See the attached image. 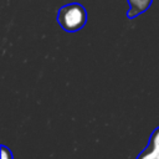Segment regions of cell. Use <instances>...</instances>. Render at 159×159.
<instances>
[{"label": "cell", "instance_id": "cell-2", "mask_svg": "<svg viewBox=\"0 0 159 159\" xmlns=\"http://www.w3.org/2000/svg\"><path fill=\"white\" fill-rule=\"evenodd\" d=\"M135 159H159V125L152 132L147 147Z\"/></svg>", "mask_w": 159, "mask_h": 159}, {"label": "cell", "instance_id": "cell-3", "mask_svg": "<svg viewBox=\"0 0 159 159\" xmlns=\"http://www.w3.org/2000/svg\"><path fill=\"white\" fill-rule=\"evenodd\" d=\"M127 1L129 5V9L125 14L128 19H134L138 15L145 12L153 2V0H127Z\"/></svg>", "mask_w": 159, "mask_h": 159}, {"label": "cell", "instance_id": "cell-1", "mask_svg": "<svg viewBox=\"0 0 159 159\" xmlns=\"http://www.w3.org/2000/svg\"><path fill=\"white\" fill-rule=\"evenodd\" d=\"M56 20L66 32H77L87 22V10L80 2H70L58 9Z\"/></svg>", "mask_w": 159, "mask_h": 159}, {"label": "cell", "instance_id": "cell-4", "mask_svg": "<svg viewBox=\"0 0 159 159\" xmlns=\"http://www.w3.org/2000/svg\"><path fill=\"white\" fill-rule=\"evenodd\" d=\"M0 149H1V159H14V155H12V152L4 144L0 145Z\"/></svg>", "mask_w": 159, "mask_h": 159}]
</instances>
